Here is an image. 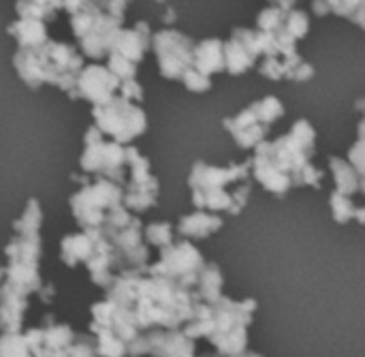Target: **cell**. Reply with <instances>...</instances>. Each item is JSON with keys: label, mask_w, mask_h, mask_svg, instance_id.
Segmentation results:
<instances>
[{"label": "cell", "mask_w": 365, "mask_h": 357, "mask_svg": "<svg viewBox=\"0 0 365 357\" xmlns=\"http://www.w3.org/2000/svg\"><path fill=\"white\" fill-rule=\"evenodd\" d=\"M329 208H331L334 221L340 225H346V223L355 221V216H357V203L353 201V197L342 195L338 191H334L329 195Z\"/></svg>", "instance_id": "26"}, {"label": "cell", "mask_w": 365, "mask_h": 357, "mask_svg": "<svg viewBox=\"0 0 365 357\" xmlns=\"http://www.w3.org/2000/svg\"><path fill=\"white\" fill-rule=\"evenodd\" d=\"M118 94H120L122 99H126V101H130V103H137V105H139V101L143 99V88L137 84V79H126V81H122V84H120Z\"/></svg>", "instance_id": "32"}, {"label": "cell", "mask_w": 365, "mask_h": 357, "mask_svg": "<svg viewBox=\"0 0 365 357\" xmlns=\"http://www.w3.org/2000/svg\"><path fill=\"white\" fill-rule=\"evenodd\" d=\"M143 238L150 246H156L158 251L171 246L175 242V236H173V225L167 223V221H156V223H150L145 229H143Z\"/></svg>", "instance_id": "25"}, {"label": "cell", "mask_w": 365, "mask_h": 357, "mask_svg": "<svg viewBox=\"0 0 365 357\" xmlns=\"http://www.w3.org/2000/svg\"><path fill=\"white\" fill-rule=\"evenodd\" d=\"M355 107H357V111H361V116L365 118V99H359V101L355 103Z\"/></svg>", "instance_id": "36"}, {"label": "cell", "mask_w": 365, "mask_h": 357, "mask_svg": "<svg viewBox=\"0 0 365 357\" xmlns=\"http://www.w3.org/2000/svg\"><path fill=\"white\" fill-rule=\"evenodd\" d=\"M250 159L227 167L197 161L188 176L192 206L214 214L225 212L229 216H240L250 199Z\"/></svg>", "instance_id": "4"}, {"label": "cell", "mask_w": 365, "mask_h": 357, "mask_svg": "<svg viewBox=\"0 0 365 357\" xmlns=\"http://www.w3.org/2000/svg\"><path fill=\"white\" fill-rule=\"evenodd\" d=\"M349 163L357 169V174L365 178V118L357 126V141L349 148Z\"/></svg>", "instance_id": "30"}, {"label": "cell", "mask_w": 365, "mask_h": 357, "mask_svg": "<svg viewBox=\"0 0 365 357\" xmlns=\"http://www.w3.org/2000/svg\"><path fill=\"white\" fill-rule=\"evenodd\" d=\"M41 221L43 212L36 199H30L21 216L13 223V238L4 248L6 266L0 263V291H9L21 298L41 291L38 276L41 259Z\"/></svg>", "instance_id": "3"}, {"label": "cell", "mask_w": 365, "mask_h": 357, "mask_svg": "<svg viewBox=\"0 0 365 357\" xmlns=\"http://www.w3.org/2000/svg\"><path fill=\"white\" fill-rule=\"evenodd\" d=\"M237 357H263V356H259V353H248V351H246V353H242V356H237Z\"/></svg>", "instance_id": "37"}, {"label": "cell", "mask_w": 365, "mask_h": 357, "mask_svg": "<svg viewBox=\"0 0 365 357\" xmlns=\"http://www.w3.org/2000/svg\"><path fill=\"white\" fill-rule=\"evenodd\" d=\"M295 2H297V0H269L272 6H278V9L287 11V13L295 9Z\"/></svg>", "instance_id": "33"}, {"label": "cell", "mask_w": 365, "mask_h": 357, "mask_svg": "<svg viewBox=\"0 0 365 357\" xmlns=\"http://www.w3.org/2000/svg\"><path fill=\"white\" fill-rule=\"evenodd\" d=\"M9 32L19 43V49H32L47 43V28L41 19H19L9 26Z\"/></svg>", "instance_id": "22"}, {"label": "cell", "mask_w": 365, "mask_h": 357, "mask_svg": "<svg viewBox=\"0 0 365 357\" xmlns=\"http://www.w3.org/2000/svg\"><path fill=\"white\" fill-rule=\"evenodd\" d=\"M317 152V131L302 118L278 139L263 141L250 156L252 178L272 195L287 197L295 186H302L304 171L312 165Z\"/></svg>", "instance_id": "1"}, {"label": "cell", "mask_w": 365, "mask_h": 357, "mask_svg": "<svg viewBox=\"0 0 365 357\" xmlns=\"http://www.w3.org/2000/svg\"><path fill=\"white\" fill-rule=\"evenodd\" d=\"M17 75L30 88L53 84L73 96L79 73L83 71V58L68 45L47 41L41 47L19 49L13 58Z\"/></svg>", "instance_id": "5"}, {"label": "cell", "mask_w": 365, "mask_h": 357, "mask_svg": "<svg viewBox=\"0 0 365 357\" xmlns=\"http://www.w3.org/2000/svg\"><path fill=\"white\" fill-rule=\"evenodd\" d=\"M182 84L186 86V90L199 94V92H207V90L212 88V77H207V75L199 73L195 66H190V69L186 71V75L182 77Z\"/></svg>", "instance_id": "31"}, {"label": "cell", "mask_w": 365, "mask_h": 357, "mask_svg": "<svg viewBox=\"0 0 365 357\" xmlns=\"http://www.w3.org/2000/svg\"><path fill=\"white\" fill-rule=\"evenodd\" d=\"M86 148L81 154V171L88 174H98L105 180H111L120 186H124V178L128 174V146H122L118 141H107L105 135L96 129L90 126L86 133Z\"/></svg>", "instance_id": "9"}, {"label": "cell", "mask_w": 365, "mask_h": 357, "mask_svg": "<svg viewBox=\"0 0 365 357\" xmlns=\"http://www.w3.org/2000/svg\"><path fill=\"white\" fill-rule=\"evenodd\" d=\"M222 126L227 129V133L233 137V141L242 150H255L259 144H263L267 139V133H269V126L255 114V109L250 105L246 109H242L240 114L225 118Z\"/></svg>", "instance_id": "15"}, {"label": "cell", "mask_w": 365, "mask_h": 357, "mask_svg": "<svg viewBox=\"0 0 365 357\" xmlns=\"http://www.w3.org/2000/svg\"><path fill=\"white\" fill-rule=\"evenodd\" d=\"M98 238V229H83L81 233L64 236L60 242V259L68 268H77L81 263H88V259L94 253Z\"/></svg>", "instance_id": "17"}, {"label": "cell", "mask_w": 365, "mask_h": 357, "mask_svg": "<svg viewBox=\"0 0 365 357\" xmlns=\"http://www.w3.org/2000/svg\"><path fill=\"white\" fill-rule=\"evenodd\" d=\"M124 206V191L111 180H96L86 184L71 197V212L83 229H101L115 208Z\"/></svg>", "instance_id": "7"}, {"label": "cell", "mask_w": 365, "mask_h": 357, "mask_svg": "<svg viewBox=\"0 0 365 357\" xmlns=\"http://www.w3.org/2000/svg\"><path fill=\"white\" fill-rule=\"evenodd\" d=\"M92 116H94V126L105 137H111V141H118L122 146L130 144L148 129L145 111L137 103H130L120 94H115L105 105H96L92 109Z\"/></svg>", "instance_id": "8"}, {"label": "cell", "mask_w": 365, "mask_h": 357, "mask_svg": "<svg viewBox=\"0 0 365 357\" xmlns=\"http://www.w3.org/2000/svg\"><path fill=\"white\" fill-rule=\"evenodd\" d=\"M365 6V0H312V11L319 17L325 15H338L346 17L349 21L353 19L355 13H359Z\"/></svg>", "instance_id": "24"}, {"label": "cell", "mask_w": 365, "mask_h": 357, "mask_svg": "<svg viewBox=\"0 0 365 357\" xmlns=\"http://www.w3.org/2000/svg\"><path fill=\"white\" fill-rule=\"evenodd\" d=\"M222 287H225V278L222 272L216 263H205V268L199 274L197 287H195V296L199 302L205 304H214L216 300L222 298Z\"/></svg>", "instance_id": "23"}, {"label": "cell", "mask_w": 365, "mask_h": 357, "mask_svg": "<svg viewBox=\"0 0 365 357\" xmlns=\"http://www.w3.org/2000/svg\"><path fill=\"white\" fill-rule=\"evenodd\" d=\"M257 64V56L250 49H246V45L240 39L231 34V39L225 41V71L229 75H244Z\"/></svg>", "instance_id": "20"}, {"label": "cell", "mask_w": 365, "mask_h": 357, "mask_svg": "<svg viewBox=\"0 0 365 357\" xmlns=\"http://www.w3.org/2000/svg\"><path fill=\"white\" fill-rule=\"evenodd\" d=\"M128 152V180L124 182V208L141 214L156 206L158 201V180L152 176L150 161L133 146L126 148Z\"/></svg>", "instance_id": "12"}, {"label": "cell", "mask_w": 365, "mask_h": 357, "mask_svg": "<svg viewBox=\"0 0 365 357\" xmlns=\"http://www.w3.org/2000/svg\"><path fill=\"white\" fill-rule=\"evenodd\" d=\"M257 313V300H231L220 298L214 304L199 302L190 321L182 332L192 338H205L214 349L225 357H237L246 353L248 347V326Z\"/></svg>", "instance_id": "2"}, {"label": "cell", "mask_w": 365, "mask_h": 357, "mask_svg": "<svg viewBox=\"0 0 365 357\" xmlns=\"http://www.w3.org/2000/svg\"><path fill=\"white\" fill-rule=\"evenodd\" d=\"M284 28H287V32H289L295 41L304 39V36L310 32V17H308V13L302 11V9L289 11V13H287V19H284Z\"/></svg>", "instance_id": "29"}, {"label": "cell", "mask_w": 365, "mask_h": 357, "mask_svg": "<svg viewBox=\"0 0 365 357\" xmlns=\"http://www.w3.org/2000/svg\"><path fill=\"white\" fill-rule=\"evenodd\" d=\"M205 259L201 255V251L190 242V240H178L171 246L160 251V257L156 263L148 266V274L152 276H163V278H171L175 281L180 287L195 291L197 281L201 270L205 268Z\"/></svg>", "instance_id": "10"}, {"label": "cell", "mask_w": 365, "mask_h": 357, "mask_svg": "<svg viewBox=\"0 0 365 357\" xmlns=\"http://www.w3.org/2000/svg\"><path fill=\"white\" fill-rule=\"evenodd\" d=\"M152 36L154 34L150 32V26L145 21H137L133 28H126V30H120L118 32L115 43L111 47V54L122 56V58L139 64L143 60L145 51L152 47Z\"/></svg>", "instance_id": "16"}, {"label": "cell", "mask_w": 365, "mask_h": 357, "mask_svg": "<svg viewBox=\"0 0 365 357\" xmlns=\"http://www.w3.org/2000/svg\"><path fill=\"white\" fill-rule=\"evenodd\" d=\"M192 66L212 77L225 71V41L222 39H203L195 45V62Z\"/></svg>", "instance_id": "19"}, {"label": "cell", "mask_w": 365, "mask_h": 357, "mask_svg": "<svg viewBox=\"0 0 365 357\" xmlns=\"http://www.w3.org/2000/svg\"><path fill=\"white\" fill-rule=\"evenodd\" d=\"M351 21H353L355 26H359L361 30H365V6L359 11V13H355V15H353V19H351Z\"/></svg>", "instance_id": "34"}, {"label": "cell", "mask_w": 365, "mask_h": 357, "mask_svg": "<svg viewBox=\"0 0 365 357\" xmlns=\"http://www.w3.org/2000/svg\"><path fill=\"white\" fill-rule=\"evenodd\" d=\"M284 19H287V11L269 4V6H265L257 15V30H261V32H276L278 28L284 26Z\"/></svg>", "instance_id": "28"}, {"label": "cell", "mask_w": 365, "mask_h": 357, "mask_svg": "<svg viewBox=\"0 0 365 357\" xmlns=\"http://www.w3.org/2000/svg\"><path fill=\"white\" fill-rule=\"evenodd\" d=\"M225 221L207 210H195L192 214H186L178 221V233L184 240H207L210 236L218 233L222 229Z\"/></svg>", "instance_id": "18"}, {"label": "cell", "mask_w": 365, "mask_h": 357, "mask_svg": "<svg viewBox=\"0 0 365 357\" xmlns=\"http://www.w3.org/2000/svg\"><path fill=\"white\" fill-rule=\"evenodd\" d=\"M197 345L182 330H150L128 347V357H195Z\"/></svg>", "instance_id": "13"}, {"label": "cell", "mask_w": 365, "mask_h": 357, "mask_svg": "<svg viewBox=\"0 0 365 357\" xmlns=\"http://www.w3.org/2000/svg\"><path fill=\"white\" fill-rule=\"evenodd\" d=\"M195 41L180 32L165 28L152 36V49L156 54L158 71L167 79H180L186 75V71L195 62Z\"/></svg>", "instance_id": "11"}, {"label": "cell", "mask_w": 365, "mask_h": 357, "mask_svg": "<svg viewBox=\"0 0 365 357\" xmlns=\"http://www.w3.org/2000/svg\"><path fill=\"white\" fill-rule=\"evenodd\" d=\"M329 169H331V176H334V191L342 193V195H349L353 197L355 193H359V186H361V176L357 174V169L349 163V159H342V156H329Z\"/></svg>", "instance_id": "21"}, {"label": "cell", "mask_w": 365, "mask_h": 357, "mask_svg": "<svg viewBox=\"0 0 365 357\" xmlns=\"http://www.w3.org/2000/svg\"><path fill=\"white\" fill-rule=\"evenodd\" d=\"M128 2H130V0H128Z\"/></svg>", "instance_id": "38"}, {"label": "cell", "mask_w": 365, "mask_h": 357, "mask_svg": "<svg viewBox=\"0 0 365 357\" xmlns=\"http://www.w3.org/2000/svg\"><path fill=\"white\" fill-rule=\"evenodd\" d=\"M355 221L365 225V206H357V216H355Z\"/></svg>", "instance_id": "35"}, {"label": "cell", "mask_w": 365, "mask_h": 357, "mask_svg": "<svg viewBox=\"0 0 365 357\" xmlns=\"http://www.w3.org/2000/svg\"><path fill=\"white\" fill-rule=\"evenodd\" d=\"M255 109V114L267 124L272 126L274 122H278L282 116H284V105L278 96H265V99H259L250 105Z\"/></svg>", "instance_id": "27"}, {"label": "cell", "mask_w": 365, "mask_h": 357, "mask_svg": "<svg viewBox=\"0 0 365 357\" xmlns=\"http://www.w3.org/2000/svg\"><path fill=\"white\" fill-rule=\"evenodd\" d=\"M17 2H19V0H17Z\"/></svg>", "instance_id": "39"}, {"label": "cell", "mask_w": 365, "mask_h": 357, "mask_svg": "<svg viewBox=\"0 0 365 357\" xmlns=\"http://www.w3.org/2000/svg\"><path fill=\"white\" fill-rule=\"evenodd\" d=\"M120 84L122 81L107 66L92 64V66H86L79 73V79H77L73 99H86L94 107L96 105H105L107 101H111L118 94Z\"/></svg>", "instance_id": "14"}, {"label": "cell", "mask_w": 365, "mask_h": 357, "mask_svg": "<svg viewBox=\"0 0 365 357\" xmlns=\"http://www.w3.org/2000/svg\"><path fill=\"white\" fill-rule=\"evenodd\" d=\"M0 357H103L94 336H77L64 323H45L26 334H2Z\"/></svg>", "instance_id": "6"}]
</instances>
